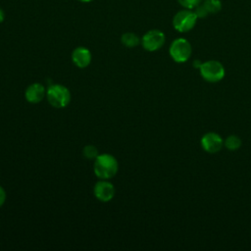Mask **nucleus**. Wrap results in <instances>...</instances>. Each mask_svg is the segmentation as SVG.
Returning a JSON list of instances; mask_svg holds the SVG:
<instances>
[{
    "label": "nucleus",
    "instance_id": "nucleus-8",
    "mask_svg": "<svg viewBox=\"0 0 251 251\" xmlns=\"http://www.w3.org/2000/svg\"><path fill=\"white\" fill-rule=\"evenodd\" d=\"M93 193L99 201L108 202L113 199L115 195V187L110 181L102 179L95 183L93 187Z\"/></svg>",
    "mask_w": 251,
    "mask_h": 251
},
{
    "label": "nucleus",
    "instance_id": "nucleus-18",
    "mask_svg": "<svg viewBox=\"0 0 251 251\" xmlns=\"http://www.w3.org/2000/svg\"><path fill=\"white\" fill-rule=\"evenodd\" d=\"M202 63L203 62H201L200 60H194L193 61V67L195 68V69H200V67H201V65H202Z\"/></svg>",
    "mask_w": 251,
    "mask_h": 251
},
{
    "label": "nucleus",
    "instance_id": "nucleus-19",
    "mask_svg": "<svg viewBox=\"0 0 251 251\" xmlns=\"http://www.w3.org/2000/svg\"><path fill=\"white\" fill-rule=\"evenodd\" d=\"M4 19H5V13H4V11L0 8V23H2V22L4 21Z\"/></svg>",
    "mask_w": 251,
    "mask_h": 251
},
{
    "label": "nucleus",
    "instance_id": "nucleus-11",
    "mask_svg": "<svg viewBox=\"0 0 251 251\" xmlns=\"http://www.w3.org/2000/svg\"><path fill=\"white\" fill-rule=\"evenodd\" d=\"M241 145H242V141L240 137L234 134L228 135L224 140V146L229 151H236L241 147Z\"/></svg>",
    "mask_w": 251,
    "mask_h": 251
},
{
    "label": "nucleus",
    "instance_id": "nucleus-2",
    "mask_svg": "<svg viewBox=\"0 0 251 251\" xmlns=\"http://www.w3.org/2000/svg\"><path fill=\"white\" fill-rule=\"evenodd\" d=\"M46 97L50 105L60 109L69 105L71 92L62 84H51L46 90Z\"/></svg>",
    "mask_w": 251,
    "mask_h": 251
},
{
    "label": "nucleus",
    "instance_id": "nucleus-10",
    "mask_svg": "<svg viewBox=\"0 0 251 251\" xmlns=\"http://www.w3.org/2000/svg\"><path fill=\"white\" fill-rule=\"evenodd\" d=\"M72 61L78 68H86L91 62V53L85 47H76L72 53Z\"/></svg>",
    "mask_w": 251,
    "mask_h": 251
},
{
    "label": "nucleus",
    "instance_id": "nucleus-16",
    "mask_svg": "<svg viewBox=\"0 0 251 251\" xmlns=\"http://www.w3.org/2000/svg\"><path fill=\"white\" fill-rule=\"evenodd\" d=\"M194 10V13L196 14V16H197V18L199 19H201V18H205V17H207L209 14L207 13V11H206V9L204 8V6L202 5V2H201V4H199L196 8H194L193 9Z\"/></svg>",
    "mask_w": 251,
    "mask_h": 251
},
{
    "label": "nucleus",
    "instance_id": "nucleus-17",
    "mask_svg": "<svg viewBox=\"0 0 251 251\" xmlns=\"http://www.w3.org/2000/svg\"><path fill=\"white\" fill-rule=\"evenodd\" d=\"M5 200H6V192L2 188V186H0V207L4 204Z\"/></svg>",
    "mask_w": 251,
    "mask_h": 251
},
{
    "label": "nucleus",
    "instance_id": "nucleus-12",
    "mask_svg": "<svg viewBox=\"0 0 251 251\" xmlns=\"http://www.w3.org/2000/svg\"><path fill=\"white\" fill-rule=\"evenodd\" d=\"M121 41L122 43L128 47V48H132V47H135L139 44V42L141 41L140 38L133 32H126L122 35L121 37Z\"/></svg>",
    "mask_w": 251,
    "mask_h": 251
},
{
    "label": "nucleus",
    "instance_id": "nucleus-13",
    "mask_svg": "<svg viewBox=\"0 0 251 251\" xmlns=\"http://www.w3.org/2000/svg\"><path fill=\"white\" fill-rule=\"evenodd\" d=\"M202 5L208 14H217L222 10L221 0H203Z\"/></svg>",
    "mask_w": 251,
    "mask_h": 251
},
{
    "label": "nucleus",
    "instance_id": "nucleus-15",
    "mask_svg": "<svg viewBox=\"0 0 251 251\" xmlns=\"http://www.w3.org/2000/svg\"><path fill=\"white\" fill-rule=\"evenodd\" d=\"M203 0H177V2L185 9H189V10H193L194 8H196L199 4H201Z\"/></svg>",
    "mask_w": 251,
    "mask_h": 251
},
{
    "label": "nucleus",
    "instance_id": "nucleus-1",
    "mask_svg": "<svg viewBox=\"0 0 251 251\" xmlns=\"http://www.w3.org/2000/svg\"><path fill=\"white\" fill-rule=\"evenodd\" d=\"M119 170L117 159L111 154H99L94 161L93 171L100 179H109L113 177Z\"/></svg>",
    "mask_w": 251,
    "mask_h": 251
},
{
    "label": "nucleus",
    "instance_id": "nucleus-5",
    "mask_svg": "<svg viewBox=\"0 0 251 251\" xmlns=\"http://www.w3.org/2000/svg\"><path fill=\"white\" fill-rule=\"evenodd\" d=\"M197 16L194 11L184 9L178 11L173 18V25L178 32H187L191 30L197 22Z\"/></svg>",
    "mask_w": 251,
    "mask_h": 251
},
{
    "label": "nucleus",
    "instance_id": "nucleus-6",
    "mask_svg": "<svg viewBox=\"0 0 251 251\" xmlns=\"http://www.w3.org/2000/svg\"><path fill=\"white\" fill-rule=\"evenodd\" d=\"M165 41V33L160 29H150L141 38L142 47L149 52L159 50L164 45Z\"/></svg>",
    "mask_w": 251,
    "mask_h": 251
},
{
    "label": "nucleus",
    "instance_id": "nucleus-4",
    "mask_svg": "<svg viewBox=\"0 0 251 251\" xmlns=\"http://www.w3.org/2000/svg\"><path fill=\"white\" fill-rule=\"evenodd\" d=\"M171 58L176 63L186 62L192 53V47L190 42L182 37L175 39L169 48Z\"/></svg>",
    "mask_w": 251,
    "mask_h": 251
},
{
    "label": "nucleus",
    "instance_id": "nucleus-20",
    "mask_svg": "<svg viewBox=\"0 0 251 251\" xmlns=\"http://www.w3.org/2000/svg\"><path fill=\"white\" fill-rule=\"evenodd\" d=\"M80 2H83V3H89V2H92L93 0H78Z\"/></svg>",
    "mask_w": 251,
    "mask_h": 251
},
{
    "label": "nucleus",
    "instance_id": "nucleus-7",
    "mask_svg": "<svg viewBox=\"0 0 251 251\" xmlns=\"http://www.w3.org/2000/svg\"><path fill=\"white\" fill-rule=\"evenodd\" d=\"M200 143L204 151L214 154L222 150L224 146V139L217 132L209 131L201 137Z\"/></svg>",
    "mask_w": 251,
    "mask_h": 251
},
{
    "label": "nucleus",
    "instance_id": "nucleus-9",
    "mask_svg": "<svg viewBox=\"0 0 251 251\" xmlns=\"http://www.w3.org/2000/svg\"><path fill=\"white\" fill-rule=\"evenodd\" d=\"M45 95H46V91L44 86L38 82L28 85L25 92V100L31 104L39 103L44 98Z\"/></svg>",
    "mask_w": 251,
    "mask_h": 251
},
{
    "label": "nucleus",
    "instance_id": "nucleus-3",
    "mask_svg": "<svg viewBox=\"0 0 251 251\" xmlns=\"http://www.w3.org/2000/svg\"><path fill=\"white\" fill-rule=\"evenodd\" d=\"M202 78L208 82H218L225 76V67L220 61L208 60L202 63L199 69Z\"/></svg>",
    "mask_w": 251,
    "mask_h": 251
},
{
    "label": "nucleus",
    "instance_id": "nucleus-14",
    "mask_svg": "<svg viewBox=\"0 0 251 251\" xmlns=\"http://www.w3.org/2000/svg\"><path fill=\"white\" fill-rule=\"evenodd\" d=\"M83 155L87 159H95L99 154H98V150H97V148L95 146L87 145L83 149Z\"/></svg>",
    "mask_w": 251,
    "mask_h": 251
}]
</instances>
